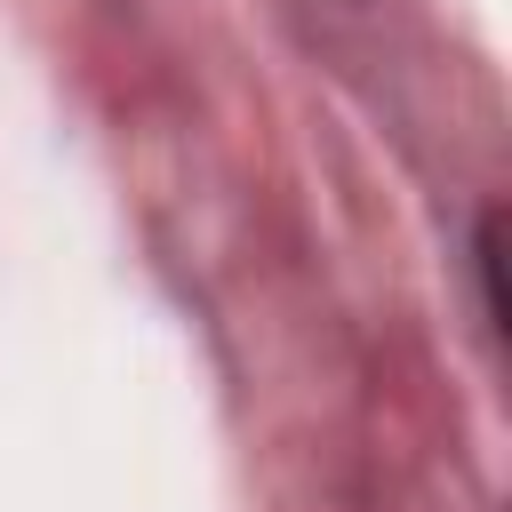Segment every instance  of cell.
Instances as JSON below:
<instances>
[{"instance_id": "6da1fadb", "label": "cell", "mask_w": 512, "mask_h": 512, "mask_svg": "<svg viewBox=\"0 0 512 512\" xmlns=\"http://www.w3.org/2000/svg\"><path fill=\"white\" fill-rule=\"evenodd\" d=\"M472 256H480V304H488V320L504 328V280H496V272H504V216H496V208L480 216V248H472Z\"/></svg>"}]
</instances>
